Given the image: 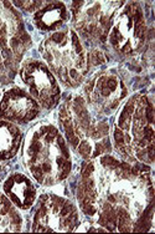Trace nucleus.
I'll list each match as a JSON object with an SVG mask.
<instances>
[{
	"mask_svg": "<svg viewBox=\"0 0 155 234\" xmlns=\"http://www.w3.org/2000/svg\"><path fill=\"white\" fill-rule=\"evenodd\" d=\"M63 38H65V34H63V32H57V34H53L52 40L60 42V41H62V40H63Z\"/></svg>",
	"mask_w": 155,
	"mask_h": 234,
	"instance_id": "obj_5",
	"label": "nucleus"
},
{
	"mask_svg": "<svg viewBox=\"0 0 155 234\" xmlns=\"http://www.w3.org/2000/svg\"><path fill=\"white\" fill-rule=\"evenodd\" d=\"M114 136H116V142L118 143V146H122L123 145V142H124V136H123V132L121 131V130H116V133H114Z\"/></svg>",
	"mask_w": 155,
	"mask_h": 234,
	"instance_id": "obj_3",
	"label": "nucleus"
},
{
	"mask_svg": "<svg viewBox=\"0 0 155 234\" xmlns=\"http://www.w3.org/2000/svg\"><path fill=\"white\" fill-rule=\"evenodd\" d=\"M92 172H93V165H92V163H89V165H88V166H87V167L82 171V174H83L84 178H88V177L91 176V173H92Z\"/></svg>",
	"mask_w": 155,
	"mask_h": 234,
	"instance_id": "obj_4",
	"label": "nucleus"
},
{
	"mask_svg": "<svg viewBox=\"0 0 155 234\" xmlns=\"http://www.w3.org/2000/svg\"><path fill=\"white\" fill-rule=\"evenodd\" d=\"M102 163L105 166H110V167H114V166H119V162L116 161L114 158L109 157V156H105V157L102 158Z\"/></svg>",
	"mask_w": 155,
	"mask_h": 234,
	"instance_id": "obj_2",
	"label": "nucleus"
},
{
	"mask_svg": "<svg viewBox=\"0 0 155 234\" xmlns=\"http://www.w3.org/2000/svg\"><path fill=\"white\" fill-rule=\"evenodd\" d=\"M80 153L83 156L84 158H87L88 156H89V153H91V147H89V145H88L87 142H82V143H81V146H80Z\"/></svg>",
	"mask_w": 155,
	"mask_h": 234,
	"instance_id": "obj_1",
	"label": "nucleus"
}]
</instances>
